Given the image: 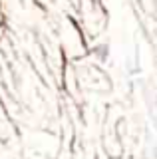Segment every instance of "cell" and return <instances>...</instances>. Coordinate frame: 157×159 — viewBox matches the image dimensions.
<instances>
[]
</instances>
